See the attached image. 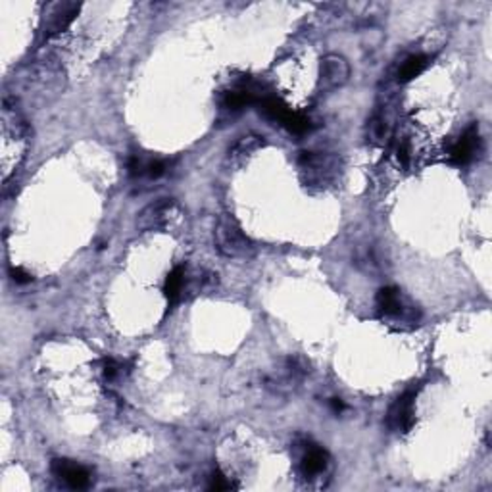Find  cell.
<instances>
[{"label":"cell","instance_id":"6da1fadb","mask_svg":"<svg viewBox=\"0 0 492 492\" xmlns=\"http://www.w3.org/2000/svg\"><path fill=\"white\" fill-rule=\"evenodd\" d=\"M216 246L223 256L227 258H248L254 252V244L244 235L241 225L231 216H223L213 231Z\"/></svg>","mask_w":492,"mask_h":492},{"label":"cell","instance_id":"7a4b0ae2","mask_svg":"<svg viewBox=\"0 0 492 492\" xmlns=\"http://www.w3.org/2000/svg\"><path fill=\"white\" fill-rule=\"evenodd\" d=\"M377 308L383 318L402 321V323H416V308H408L404 304L400 290L396 287H385L379 290Z\"/></svg>","mask_w":492,"mask_h":492},{"label":"cell","instance_id":"3957f363","mask_svg":"<svg viewBox=\"0 0 492 492\" xmlns=\"http://www.w3.org/2000/svg\"><path fill=\"white\" fill-rule=\"evenodd\" d=\"M350 66L339 54H327L319 64V89L321 91H337L349 81Z\"/></svg>","mask_w":492,"mask_h":492},{"label":"cell","instance_id":"277c9868","mask_svg":"<svg viewBox=\"0 0 492 492\" xmlns=\"http://www.w3.org/2000/svg\"><path fill=\"white\" fill-rule=\"evenodd\" d=\"M175 212V202L171 198H160L144 208L136 218V227L141 231H158L164 229Z\"/></svg>","mask_w":492,"mask_h":492},{"label":"cell","instance_id":"5b68a950","mask_svg":"<svg viewBox=\"0 0 492 492\" xmlns=\"http://www.w3.org/2000/svg\"><path fill=\"white\" fill-rule=\"evenodd\" d=\"M416 394L406 393L402 394L400 398H396L391 409H388V416H386V425L396 433H408L414 427L416 421Z\"/></svg>","mask_w":492,"mask_h":492},{"label":"cell","instance_id":"8992f818","mask_svg":"<svg viewBox=\"0 0 492 492\" xmlns=\"http://www.w3.org/2000/svg\"><path fill=\"white\" fill-rule=\"evenodd\" d=\"M52 473L71 489H87L91 485V473L87 468L71 460H54Z\"/></svg>","mask_w":492,"mask_h":492},{"label":"cell","instance_id":"52a82bcc","mask_svg":"<svg viewBox=\"0 0 492 492\" xmlns=\"http://www.w3.org/2000/svg\"><path fill=\"white\" fill-rule=\"evenodd\" d=\"M477 148H479V133H477V129L471 127L468 129V131L463 133L462 139L452 146V150H450V158H452L454 164L463 166V164H468V162L475 156Z\"/></svg>","mask_w":492,"mask_h":492},{"label":"cell","instance_id":"ba28073f","mask_svg":"<svg viewBox=\"0 0 492 492\" xmlns=\"http://www.w3.org/2000/svg\"><path fill=\"white\" fill-rule=\"evenodd\" d=\"M329 462V456L323 448L310 447L306 448V452L302 456V462H300V470L306 477H316L321 471L327 468Z\"/></svg>","mask_w":492,"mask_h":492},{"label":"cell","instance_id":"9c48e42d","mask_svg":"<svg viewBox=\"0 0 492 492\" xmlns=\"http://www.w3.org/2000/svg\"><path fill=\"white\" fill-rule=\"evenodd\" d=\"M185 287H187V267L177 265L174 272L167 275L166 285H164V295H166L169 306H175L179 302Z\"/></svg>","mask_w":492,"mask_h":492},{"label":"cell","instance_id":"30bf717a","mask_svg":"<svg viewBox=\"0 0 492 492\" xmlns=\"http://www.w3.org/2000/svg\"><path fill=\"white\" fill-rule=\"evenodd\" d=\"M258 106H260V112H262L265 118H269L273 122L279 123L285 122V118L293 112L283 100L277 99V97H272V94H265V97H262V99L258 100Z\"/></svg>","mask_w":492,"mask_h":492},{"label":"cell","instance_id":"8fae6325","mask_svg":"<svg viewBox=\"0 0 492 492\" xmlns=\"http://www.w3.org/2000/svg\"><path fill=\"white\" fill-rule=\"evenodd\" d=\"M77 12H79V4H60L56 6V12L50 17V23H48V35H54V33H60L68 27L69 23L76 20Z\"/></svg>","mask_w":492,"mask_h":492},{"label":"cell","instance_id":"7c38bea8","mask_svg":"<svg viewBox=\"0 0 492 492\" xmlns=\"http://www.w3.org/2000/svg\"><path fill=\"white\" fill-rule=\"evenodd\" d=\"M427 64H429V58L423 56V54H414V56H409L408 60L404 62L400 66V69H398V81L408 83L412 79H416L417 76L423 73Z\"/></svg>","mask_w":492,"mask_h":492},{"label":"cell","instance_id":"4fadbf2b","mask_svg":"<svg viewBox=\"0 0 492 492\" xmlns=\"http://www.w3.org/2000/svg\"><path fill=\"white\" fill-rule=\"evenodd\" d=\"M254 102H258L256 92L248 89V87L229 91L223 97V108H227V110H243V108H246L248 104H254Z\"/></svg>","mask_w":492,"mask_h":492},{"label":"cell","instance_id":"5bb4252c","mask_svg":"<svg viewBox=\"0 0 492 492\" xmlns=\"http://www.w3.org/2000/svg\"><path fill=\"white\" fill-rule=\"evenodd\" d=\"M283 125H285L287 131H290L293 135H304L306 131H310V120L304 114H298V112H290V114L285 118Z\"/></svg>","mask_w":492,"mask_h":492},{"label":"cell","instance_id":"9a60e30c","mask_svg":"<svg viewBox=\"0 0 492 492\" xmlns=\"http://www.w3.org/2000/svg\"><path fill=\"white\" fill-rule=\"evenodd\" d=\"M260 146H262L260 136H244L243 141L237 144L235 154H250V152H254Z\"/></svg>","mask_w":492,"mask_h":492},{"label":"cell","instance_id":"2e32d148","mask_svg":"<svg viewBox=\"0 0 492 492\" xmlns=\"http://www.w3.org/2000/svg\"><path fill=\"white\" fill-rule=\"evenodd\" d=\"M208 489H210V491H229V489H233V483H231L223 473L216 471L212 477H210V485H208Z\"/></svg>","mask_w":492,"mask_h":492},{"label":"cell","instance_id":"e0dca14e","mask_svg":"<svg viewBox=\"0 0 492 492\" xmlns=\"http://www.w3.org/2000/svg\"><path fill=\"white\" fill-rule=\"evenodd\" d=\"M144 174L148 175L150 179H158L162 175L166 174V164L162 160H154V162H148L146 167H144Z\"/></svg>","mask_w":492,"mask_h":492},{"label":"cell","instance_id":"ac0fdd59","mask_svg":"<svg viewBox=\"0 0 492 492\" xmlns=\"http://www.w3.org/2000/svg\"><path fill=\"white\" fill-rule=\"evenodd\" d=\"M120 373H122V364H120V362H115L112 358L104 360V377H106L108 381L115 379Z\"/></svg>","mask_w":492,"mask_h":492},{"label":"cell","instance_id":"d6986e66","mask_svg":"<svg viewBox=\"0 0 492 492\" xmlns=\"http://www.w3.org/2000/svg\"><path fill=\"white\" fill-rule=\"evenodd\" d=\"M12 279H14L17 285H27V283L33 281V275L25 272L23 267H14V269H12Z\"/></svg>","mask_w":492,"mask_h":492},{"label":"cell","instance_id":"ffe728a7","mask_svg":"<svg viewBox=\"0 0 492 492\" xmlns=\"http://www.w3.org/2000/svg\"><path fill=\"white\" fill-rule=\"evenodd\" d=\"M331 408H333L335 414H341L346 409V406H344V402L341 398H331Z\"/></svg>","mask_w":492,"mask_h":492}]
</instances>
